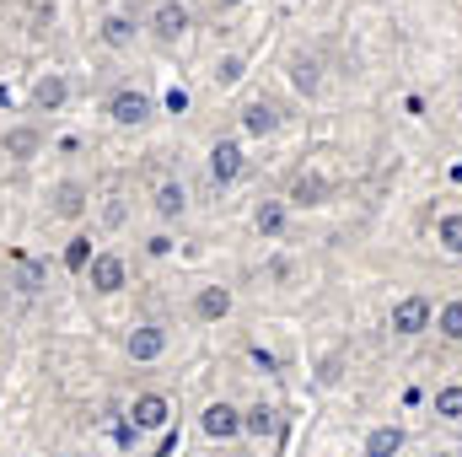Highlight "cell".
<instances>
[{"instance_id":"52a82bcc","label":"cell","mask_w":462,"mask_h":457,"mask_svg":"<svg viewBox=\"0 0 462 457\" xmlns=\"http://www.w3.org/2000/svg\"><path fill=\"white\" fill-rule=\"evenodd\" d=\"M398 452H403V431L398 425H376L365 436V457H398Z\"/></svg>"},{"instance_id":"2e32d148","label":"cell","mask_w":462,"mask_h":457,"mask_svg":"<svg viewBox=\"0 0 462 457\" xmlns=\"http://www.w3.org/2000/svg\"><path fill=\"white\" fill-rule=\"evenodd\" d=\"M436 242H441L447 253H462V216H441V221H436Z\"/></svg>"},{"instance_id":"277c9868","label":"cell","mask_w":462,"mask_h":457,"mask_svg":"<svg viewBox=\"0 0 462 457\" xmlns=\"http://www.w3.org/2000/svg\"><path fill=\"white\" fill-rule=\"evenodd\" d=\"M151 27H156V38H183L189 33V11L178 0H167V5H156V22Z\"/></svg>"},{"instance_id":"ac0fdd59","label":"cell","mask_w":462,"mask_h":457,"mask_svg":"<svg viewBox=\"0 0 462 457\" xmlns=\"http://www.w3.org/2000/svg\"><path fill=\"white\" fill-rule=\"evenodd\" d=\"M436 415H441V420H462V382H452V387L436 393Z\"/></svg>"},{"instance_id":"ba28073f","label":"cell","mask_w":462,"mask_h":457,"mask_svg":"<svg viewBox=\"0 0 462 457\" xmlns=\"http://www.w3.org/2000/svg\"><path fill=\"white\" fill-rule=\"evenodd\" d=\"M167 350V334L162 329H134L129 334V360H156Z\"/></svg>"},{"instance_id":"5bb4252c","label":"cell","mask_w":462,"mask_h":457,"mask_svg":"<svg viewBox=\"0 0 462 457\" xmlns=\"http://www.w3.org/2000/svg\"><path fill=\"white\" fill-rule=\"evenodd\" d=\"M253 227L263 231V237H274V231L285 227V205H274V200H263V205L253 210Z\"/></svg>"},{"instance_id":"8992f818","label":"cell","mask_w":462,"mask_h":457,"mask_svg":"<svg viewBox=\"0 0 462 457\" xmlns=\"http://www.w3.org/2000/svg\"><path fill=\"white\" fill-rule=\"evenodd\" d=\"M108 114H114L118 124H140V118L151 114V98H145V92H118L114 103H108Z\"/></svg>"},{"instance_id":"484cf974","label":"cell","mask_w":462,"mask_h":457,"mask_svg":"<svg viewBox=\"0 0 462 457\" xmlns=\"http://www.w3.org/2000/svg\"><path fill=\"white\" fill-rule=\"evenodd\" d=\"M167 108H172V114H183V108H189V92H178V87H172V92H167Z\"/></svg>"},{"instance_id":"44dd1931","label":"cell","mask_w":462,"mask_h":457,"mask_svg":"<svg viewBox=\"0 0 462 457\" xmlns=\"http://www.w3.org/2000/svg\"><path fill=\"white\" fill-rule=\"evenodd\" d=\"M242 431L269 436V431H274V409H263V404H258V409H247V415H242Z\"/></svg>"},{"instance_id":"7a4b0ae2","label":"cell","mask_w":462,"mask_h":457,"mask_svg":"<svg viewBox=\"0 0 462 457\" xmlns=\"http://www.w3.org/2000/svg\"><path fill=\"white\" fill-rule=\"evenodd\" d=\"M167 415H172V404H167L162 393L134 398V431H162V425H167Z\"/></svg>"},{"instance_id":"6da1fadb","label":"cell","mask_w":462,"mask_h":457,"mask_svg":"<svg viewBox=\"0 0 462 457\" xmlns=\"http://www.w3.org/2000/svg\"><path fill=\"white\" fill-rule=\"evenodd\" d=\"M425 329H430V302H425V296H403V302L393 307V334L409 340V334H425Z\"/></svg>"},{"instance_id":"e0dca14e","label":"cell","mask_w":462,"mask_h":457,"mask_svg":"<svg viewBox=\"0 0 462 457\" xmlns=\"http://www.w3.org/2000/svg\"><path fill=\"white\" fill-rule=\"evenodd\" d=\"M156 216H167V221L183 216V189H178V183H162V189H156Z\"/></svg>"},{"instance_id":"9a60e30c","label":"cell","mask_w":462,"mask_h":457,"mask_svg":"<svg viewBox=\"0 0 462 457\" xmlns=\"http://www.w3.org/2000/svg\"><path fill=\"white\" fill-rule=\"evenodd\" d=\"M242 124H247V135H274L280 114H274V108H263V103H253V108L242 114Z\"/></svg>"},{"instance_id":"ffe728a7","label":"cell","mask_w":462,"mask_h":457,"mask_svg":"<svg viewBox=\"0 0 462 457\" xmlns=\"http://www.w3.org/2000/svg\"><path fill=\"white\" fill-rule=\"evenodd\" d=\"M291 81H296L301 92H318V60H307V54H301V60L291 65Z\"/></svg>"},{"instance_id":"8fae6325","label":"cell","mask_w":462,"mask_h":457,"mask_svg":"<svg viewBox=\"0 0 462 457\" xmlns=\"http://www.w3.org/2000/svg\"><path fill=\"white\" fill-rule=\"evenodd\" d=\"M194 307H199V318H226V312H231V291H226V285H205Z\"/></svg>"},{"instance_id":"5b68a950","label":"cell","mask_w":462,"mask_h":457,"mask_svg":"<svg viewBox=\"0 0 462 457\" xmlns=\"http://www.w3.org/2000/svg\"><path fill=\"white\" fill-rule=\"evenodd\" d=\"M92 285H97V291H118V285H124V258H118V253H97V258H92Z\"/></svg>"},{"instance_id":"4fadbf2b","label":"cell","mask_w":462,"mask_h":457,"mask_svg":"<svg viewBox=\"0 0 462 457\" xmlns=\"http://www.w3.org/2000/svg\"><path fill=\"white\" fill-rule=\"evenodd\" d=\"M32 151H38V129H5V156L27 162Z\"/></svg>"},{"instance_id":"7402d4cb","label":"cell","mask_w":462,"mask_h":457,"mask_svg":"<svg viewBox=\"0 0 462 457\" xmlns=\"http://www.w3.org/2000/svg\"><path fill=\"white\" fill-rule=\"evenodd\" d=\"M436 329H441L447 340H462V302H447V307H441V318H436Z\"/></svg>"},{"instance_id":"cb8c5ba5","label":"cell","mask_w":462,"mask_h":457,"mask_svg":"<svg viewBox=\"0 0 462 457\" xmlns=\"http://www.w3.org/2000/svg\"><path fill=\"white\" fill-rule=\"evenodd\" d=\"M65 264H70V269H92V242H87V237H76V242L65 247Z\"/></svg>"},{"instance_id":"30bf717a","label":"cell","mask_w":462,"mask_h":457,"mask_svg":"<svg viewBox=\"0 0 462 457\" xmlns=\"http://www.w3.org/2000/svg\"><path fill=\"white\" fill-rule=\"evenodd\" d=\"M323 194H328L323 173H301V178L291 183V205H323Z\"/></svg>"},{"instance_id":"3957f363","label":"cell","mask_w":462,"mask_h":457,"mask_svg":"<svg viewBox=\"0 0 462 457\" xmlns=\"http://www.w3.org/2000/svg\"><path fill=\"white\" fill-rule=\"evenodd\" d=\"M199 425H205V436H216V442H231V436L242 431V415H236L231 404H210Z\"/></svg>"},{"instance_id":"7c38bea8","label":"cell","mask_w":462,"mask_h":457,"mask_svg":"<svg viewBox=\"0 0 462 457\" xmlns=\"http://www.w3.org/2000/svg\"><path fill=\"white\" fill-rule=\"evenodd\" d=\"M32 103H38L43 114H54V108H65V81H60V76H43V81L32 87Z\"/></svg>"},{"instance_id":"d4e9b609","label":"cell","mask_w":462,"mask_h":457,"mask_svg":"<svg viewBox=\"0 0 462 457\" xmlns=\"http://www.w3.org/2000/svg\"><path fill=\"white\" fill-rule=\"evenodd\" d=\"M216 81H221V87H231V81H242V60H236V54H226V60L216 65Z\"/></svg>"},{"instance_id":"603a6c76","label":"cell","mask_w":462,"mask_h":457,"mask_svg":"<svg viewBox=\"0 0 462 457\" xmlns=\"http://www.w3.org/2000/svg\"><path fill=\"white\" fill-rule=\"evenodd\" d=\"M103 38H108L114 49H124V43L134 38V27H129V16H108V22H103Z\"/></svg>"},{"instance_id":"9c48e42d","label":"cell","mask_w":462,"mask_h":457,"mask_svg":"<svg viewBox=\"0 0 462 457\" xmlns=\"http://www.w3.org/2000/svg\"><path fill=\"white\" fill-rule=\"evenodd\" d=\"M210 173H216V183H231V178L242 173V151H236L231 140H221V145L210 151Z\"/></svg>"},{"instance_id":"d6986e66","label":"cell","mask_w":462,"mask_h":457,"mask_svg":"<svg viewBox=\"0 0 462 457\" xmlns=\"http://www.w3.org/2000/svg\"><path fill=\"white\" fill-rule=\"evenodd\" d=\"M54 210H60V216H81V210H87V194H81L76 183H65V189L54 194Z\"/></svg>"}]
</instances>
